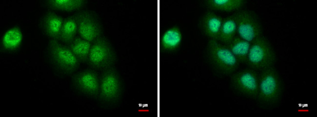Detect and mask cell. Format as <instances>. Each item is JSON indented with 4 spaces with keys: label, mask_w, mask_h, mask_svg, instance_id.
<instances>
[{
    "label": "cell",
    "mask_w": 317,
    "mask_h": 117,
    "mask_svg": "<svg viewBox=\"0 0 317 117\" xmlns=\"http://www.w3.org/2000/svg\"><path fill=\"white\" fill-rule=\"evenodd\" d=\"M91 45V42L80 36H76L70 43L66 46L80 63H87Z\"/></svg>",
    "instance_id": "e0dca14e"
},
{
    "label": "cell",
    "mask_w": 317,
    "mask_h": 117,
    "mask_svg": "<svg viewBox=\"0 0 317 117\" xmlns=\"http://www.w3.org/2000/svg\"><path fill=\"white\" fill-rule=\"evenodd\" d=\"M77 24L74 16L68 17L64 18L60 31L59 41L67 45L77 36Z\"/></svg>",
    "instance_id": "ffe728a7"
},
{
    "label": "cell",
    "mask_w": 317,
    "mask_h": 117,
    "mask_svg": "<svg viewBox=\"0 0 317 117\" xmlns=\"http://www.w3.org/2000/svg\"><path fill=\"white\" fill-rule=\"evenodd\" d=\"M117 54L109 40L103 35L92 43L88 65L96 69L104 70L113 67Z\"/></svg>",
    "instance_id": "8992f818"
},
{
    "label": "cell",
    "mask_w": 317,
    "mask_h": 117,
    "mask_svg": "<svg viewBox=\"0 0 317 117\" xmlns=\"http://www.w3.org/2000/svg\"><path fill=\"white\" fill-rule=\"evenodd\" d=\"M204 3L210 10L230 12L240 10L246 1L244 0H206Z\"/></svg>",
    "instance_id": "ac0fdd59"
},
{
    "label": "cell",
    "mask_w": 317,
    "mask_h": 117,
    "mask_svg": "<svg viewBox=\"0 0 317 117\" xmlns=\"http://www.w3.org/2000/svg\"><path fill=\"white\" fill-rule=\"evenodd\" d=\"M206 57L212 68L223 75L232 74L239 63L229 49L218 41L209 39L206 47Z\"/></svg>",
    "instance_id": "3957f363"
},
{
    "label": "cell",
    "mask_w": 317,
    "mask_h": 117,
    "mask_svg": "<svg viewBox=\"0 0 317 117\" xmlns=\"http://www.w3.org/2000/svg\"><path fill=\"white\" fill-rule=\"evenodd\" d=\"M258 79L259 73L257 71L248 67L232 74L231 86L237 93L256 100Z\"/></svg>",
    "instance_id": "9c48e42d"
},
{
    "label": "cell",
    "mask_w": 317,
    "mask_h": 117,
    "mask_svg": "<svg viewBox=\"0 0 317 117\" xmlns=\"http://www.w3.org/2000/svg\"><path fill=\"white\" fill-rule=\"evenodd\" d=\"M283 89L282 81L274 66L260 71L256 99L258 105L264 109L275 107L281 100Z\"/></svg>",
    "instance_id": "6da1fadb"
},
{
    "label": "cell",
    "mask_w": 317,
    "mask_h": 117,
    "mask_svg": "<svg viewBox=\"0 0 317 117\" xmlns=\"http://www.w3.org/2000/svg\"><path fill=\"white\" fill-rule=\"evenodd\" d=\"M71 83L78 92L89 97L98 98L100 76L95 70L87 69L74 74Z\"/></svg>",
    "instance_id": "30bf717a"
},
{
    "label": "cell",
    "mask_w": 317,
    "mask_h": 117,
    "mask_svg": "<svg viewBox=\"0 0 317 117\" xmlns=\"http://www.w3.org/2000/svg\"><path fill=\"white\" fill-rule=\"evenodd\" d=\"M182 35L179 27L173 26L167 29L161 35L160 49L163 52H173L179 47Z\"/></svg>",
    "instance_id": "5bb4252c"
},
{
    "label": "cell",
    "mask_w": 317,
    "mask_h": 117,
    "mask_svg": "<svg viewBox=\"0 0 317 117\" xmlns=\"http://www.w3.org/2000/svg\"><path fill=\"white\" fill-rule=\"evenodd\" d=\"M276 54L267 37L262 35L251 43L246 64L248 67L260 71L274 67Z\"/></svg>",
    "instance_id": "277c9868"
},
{
    "label": "cell",
    "mask_w": 317,
    "mask_h": 117,
    "mask_svg": "<svg viewBox=\"0 0 317 117\" xmlns=\"http://www.w3.org/2000/svg\"><path fill=\"white\" fill-rule=\"evenodd\" d=\"M46 57L53 69L60 76L72 74L80 63L66 45L56 40L49 39Z\"/></svg>",
    "instance_id": "7a4b0ae2"
},
{
    "label": "cell",
    "mask_w": 317,
    "mask_h": 117,
    "mask_svg": "<svg viewBox=\"0 0 317 117\" xmlns=\"http://www.w3.org/2000/svg\"><path fill=\"white\" fill-rule=\"evenodd\" d=\"M23 41V33L18 25L11 27L2 34L0 40L1 52H14L20 47Z\"/></svg>",
    "instance_id": "4fadbf2b"
},
{
    "label": "cell",
    "mask_w": 317,
    "mask_h": 117,
    "mask_svg": "<svg viewBox=\"0 0 317 117\" xmlns=\"http://www.w3.org/2000/svg\"><path fill=\"white\" fill-rule=\"evenodd\" d=\"M237 33V24L234 14L223 18L218 41L224 45L230 42Z\"/></svg>",
    "instance_id": "d6986e66"
},
{
    "label": "cell",
    "mask_w": 317,
    "mask_h": 117,
    "mask_svg": "<svg viewBox=\"0 0 317 117\" xmlns=\"http://www.w3.org/2000/svg\"><path fill=\"white\" fill-rule=\"evenodd\" d=\"M79 36L93 43L102 36L103 27L97 14L88 10H79L74 15Z\"/></svg>",
    "instance_id": "52a82bcc"
},
{
    "label": "cell",
    "mask_w": 317,
    "mask_h": 117,
    "mask_svg": "<svg viewBox=\"0 0 317 117\" xmlns=\"http://www.w3.org/2000/svg\"><path fill=\"white\" fill-rule=\"evenodd\" d=\"M251 43L238 35L225 45L236 57L239 63L246 64Z\"/></svg>",
    "instance_id": "2e32d148"
},
{
    "label": "cell",
    "mask_w": 317,
    "mask_h": 117,
    "mask_svg": "<svg viewBox=\"0 0 317 117\" xmlns=\"http://www.w3.org/2000/svg\"><path fill=\"white\" fill-rule=\"evenodd\" d=\"M237 33L241 38L252 43L262 35V26L257 14L249 10H239L234 13Z\"/></svg>",
    "instance_id": "ba28073f"
},
{
    "label": "cell",
    "mask_w": 317,
    "mask_h": 117,
    "mask_svg": "<svg viewBox=\"0 0 317 117\" xmlns=\"http://www.w3.org/2000/svg\"><path fill=\"white\" fill-rule=\"evenodd\" d=\"M122 86L119 75L113 67L102 70L98 99L104 106H110L119 101Z\"/></svg>",
    "instance_id": "5b68a950"
},
{
    "label": "cell",
    "mask_w": 317,
    "mask_h": 117,
    "mask_svg": "<svg viewBox=\"0 0 317 117\" xmlns=\"http://www.w3.org/2000/svg\"><path fill=\"white\" fill-rule=\"evenodd\" d=\"M86 3L85 0H44L41 5L50 10L72 12L80 10Z\"/></svg>",
    "instance_id": "9a60e30c"
},
{
    "label": "cell",
    "mask_w": 317,
    "mask_h": 117,
    "mask_svg": "<svg viewBox=\"0 0 317 117\" xmlns=\"http://www.w3.org/2000/svg\"><path fill=\"white\" fill-rule=\"evenodd\" d=\"M64 20L53 10L46 12L40 17L39 26L43 33L50 39L59 41L60 29Z\"/></svg>",
    "instance_id": "8fae6325"
},
{
    "label": "cell",
    "mask_w": 317,
    "mask_h": 117,
    "mask_svg": "<svg viewBox=\"0 0 317 117\" xmlns=\"http://www.w3.org/2000/svg\"><path fill=\"white\" fill-rule=\"evenodd\" d=\"M223 18L211 10L206 11L201 17L199 26L203 33L218 41Z\"/></svg>",
    "instance_id": "7c38bea8"
}]
</instances>
